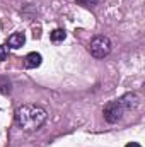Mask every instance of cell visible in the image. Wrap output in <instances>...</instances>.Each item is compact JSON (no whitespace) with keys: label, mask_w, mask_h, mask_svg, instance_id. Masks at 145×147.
I'll return each mask as SVG.
<instances>
[{"label":"cell","mask_w":145,"mask_h":147,"mask_svg":"<svg viewBox=\"0 0 145 147\" xmlns=\"http://www.w3.org/2000/svg\"><path fill=\"white\" fill-rule=\"evenodd\" d=\"M24 60H26V62H24L26 69H38V67L41 65V62H43V57H41L39 53H36V51H31Z\"/></svg>","instance_id":"obj_5"},{"label":"cell","mask_w":145,"mask_h":147,"mask_svg":"<svg viewBox=\"0 0 145 147\" xmlns=\"http://www.w3.org/2000/svg\"><path fill=\"white\" fill-rule=\"evenodd\" d=\"M46 116H48L46 110L36 105H24L15 113L17 125L26 132H34L38 128H41L43 123L46 121Z\"/></svg>","instance_id":"obj_1"},{"label":"cell","mask_w":145,"mask_h":147,"mask_svg":"<svg viewBox=\"0 0 145 147\" xmlns=\"http://www.w3.org/2000/svg\"><path fill=\"white\" fill-rule=\"evenodd\" d=\"M24 43H26L24 33H14L12 36H9V39H7V46H9V48H14V50L24 46Z\"/></svg>","instance_id":"obj_4"},{"label":"cell","mask_w":145,"mask_h":147,"mask_svg":"<svg viewBox=\"0 0 145 147\" xmlns=\"http://www.w3.org/2000/svg\"><path fill=\"white\" fill-rule=\"evenodd\" d=\"M50 38H51L53 43H60L67 38V33H65V29H55V31H51Z\"/></svg>","instance_id":"obj_6"},{"label":"cell","mask_w":145,"mask_h":147,"mask_svg":"<svg viewBox=\"0 0 145 147\" xmlns=\"http://www.w3.org/2000/svg\"><path fill=\"white\" fill-rule=\"evenodd\" d=\"M77 3H80V5H85V7H89V5H94V3H97L99 0H75Z\"/></svg>","instance_id":"obj_9"},{"label":"cell","mask_w":145,"mask_h":147,"mask_svg":"<svg viewBox=\"0 0 145 147\" xmlns=\"http://www.w3.org/2000/svg\"><path fill=\"white\" fill-rule=\"evenodd\" d=\"M0 92L2 94L10 92V80L7 77H3V75H0Z\"/></svg>","instance_id":"obj_7"},{"label":"cell","mask_w":145,"mask_h":147,"mask_svg":"<svg viewBox=\"0 0 145 147\" xmlns=\"http://www.w3.org/2000/svg\"><path fill=\"white\" fill-rule=\"evenodd\" d=\"M137 105H138V98L135 94H126V96H123V98H119L116 101H111L104 108V118L109 123H116L125 116L126 111L135 108Z\"/></svg>","instance_id":"obj_2"},{"label":"cell","mask_w":145,"mask_h":147,"mask_svg":"<svg viewBox=\"0 0 145 147\" xmlns=\"http://www.w3.org/2000/svg\"><path fill=\"white\" fill-rule=\"evenodd\" d=\"M7 57H9V46L7 45H0V62L7 60Z\"/></svg>","instance_id":"obj_8"},{"label":"cell","mask_w":145,"mask_h":147,"mask_svg":"<svg viewBox=\"0 0 145 147\" xmlns=\"http://www.w3.org/2000/svg\"><path fill=\"white\" fill-rule=\"evenodd\" d=\"M89 53L94 58H104L111 53V41L108 36H94L89 43Z\"/></svg>","instance_id":"obj_3"},{"label":"cell","mask_w":145,"mask_h":147,"mask_svg":"<svg viewBox=\"0 0 145 147\" xmlns=\"http://www.w3.org/2000/svg\"><path fill=\"white\" fill-rule=\"evenodd\" d=\"M125 147H142L140 144H137V142H130V144H126Z\"/></svg>","instance_id":"obj_10"}]
</instances>
